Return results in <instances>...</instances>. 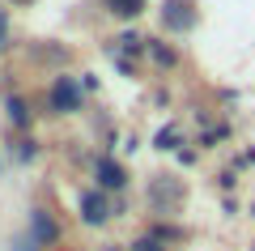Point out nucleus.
Returning a JSON list of instances; mask_svg holds the SVG:
<instances>
[{
	"instance_id": "1",
	"label": "nucleus",
	"mask_w": 255,
	"mask_h": 251,
	"mask_svg": "<svg viewBox=\"0 0 255 251\" xmlns=\"http://www.w3.org/2000/svg\"><path fill=\"white\" fill-rule=\"evenodd\" d=\"M47 107H51L55 115H77V111L85 107V85L73 77V72H60V77H51Z\"/></svg>"
},
{
	"instance_id": "2",
	"label": "nucleus",
	"mask_w": 255,
	"mask_h": 251,
	"mask_svg": "<svg viewBox=\"0 0 255 251\" xmlns=\"http://www.w3.org/2000/svg\"><path fill=\"white\" fill-rule=\"evenodd\" d=\"M200 21L196 0H162V30L166 34H191Z\"/></svg>"
},
{
	"instance_id": "3",
	"label": "nucleus",
	"mask_w": 255,
	"mask_h": 251,
	"mask_svg": "<svg viewBox=\"0 0 255 251\" xmlns=\"http://www.w3.org/2000/svg\"><path fill=\"white\" fill-rule=\"evenodd\" d=\"M94 188H98V192H124L128 188L124 162L111 158V153H98V158H94Z\"/></svg>"
},
{
	"instance_id": "4",
	"label": "nucleus",
	"mask_w": 255,
	"mask_h": 251,
	"mask_svg": "<svg viewBox=\"0 0 255 251\" xmlns=\"http://www.w3.org/2000/svg\"><path fill=\"white\" fill-rule=\"evenodd\" d=\"M77 213H81L85 226H107L111 217H115V205L107 200V192L90 188V192H81V200H77Z\"/></svg>"
},
{
	"instance_id": "5",
	"label": "nucleus",
	"mask_w": 255,
	"mask_h": 251,
	"mask_svg": "<svg viewBox=\"0 0 255 251\" xmlns=\"http://www.w3.org/2000/svg\"><path fill=\"white\" fill-rule=\"evenodd\" d=\"M26 234L38 243V247H55V243H60V222H55L47 209H30V226H26Z\"/></svg>"
},
{
	"instance_id": "6",
	"label": "nucleus",
	"mask_w": 255,
	"mask_h": 251,
	"mask_svg": "<svg viewBox=\"0 0 255 251\" xmlns=\"http://www.w3.org/2000/svg\"><path fill=\"white\" fill-rule=\"evenodd\" d=\"M102 9L111 17H124V21H136L145 13V0H102Z\"/></svg>"
},
{
	"instance_id": "7",
	"label": "nucleus",
	"mask_w": 255,
	"mask_h": 251,
	"mask_svg": "<svg viewBox=\"0 0 255 251\" xmlns=\"http://www.w3.org/2000/svg\"><path fill=\"white\" fill-rule=\"evenodd\" d=\"M4 107H9V124H13V128H30V107H26V98L9 94V98H4Z\"/></svg>"
},
{
	"instance_id": "8",
	"label": "nucleus",
	"mask_w": 255,
	"mask_h": 251,
	"mask_svg": "<svg viewBox=\"0 0 255 251\" xmlns=\"http://www.w3.org/2000/svg\"><path fill=\"white\" fill-rule=\"evenodd\" d=\"M149 55H153V64H157V68H174V64H179V51H174V47L153 43V38H149Z\"/></svg>"
},
{
	"instance_id": "9",
	"label": "nucleus",
	"mask_w": 255,
	"mask_h": 251,
	"mask_svg": "<svg viewBox=\"0 0 255 251\" xmlns=\"http://www.w3.org/2000/svg\"><path fill=\"white\" fill-rule=\"evenodd\" d=\"M115 43L124 47V51H136V55H145V51H149V38H145V34H136V30H124Z\"/></svg>"
},
{
	"instance_id": "10",
	"label": "nucleus",
	"mask_w": 255,
	"mask_h": 251,
	"mask_svg": "<svg viewBox=\"0 0 255 251\" xmlns=\"http://www.w3.org/2000/svg\"><path fill=\"white\" fill-rule=\"evenodd\" d=\"M128 251H170V247H166L157 234H140L136 243H128Z\"/></svg>"
},
{
	"instance_id": "11",
	"label": "nucleus",
	"mask_w": 255,
	"mask_h": 251,
	"mask_svg": "<svg viewBox=\"0 0 255 251\" xmlns=\"http://www.w3.org/2000/svg\"><path fill=\"white\" fill-rule=\"evenodd\" d=\"M38 158V141L34 136H21L17 141V162H34Z\"/></svg>"
},
{
	"instance_id": "12",
	"label": "nucleus",
	"mask_w": 255,
	"mask_h": 251,
	"mask_svg": "<svg viewBox=\"0 0 255 251\" xmlns=\"http://www.w3.org/2000/svg\"><path fill=\"white\" fill-rule=\"evenodd\" d=\"M153 145H157V149H179V128H162Z\"/></svg>"
},
{
	"instance_id": "13",
	"label": "nucleus",
	"mask_w": 255,
	"mask_h": 251,
	"mask_svg": "<svg viewBox=\"0 0 255 251\" xmlns=\"http://www.w3.org/2000/svg\"><path fill=\"white\" fill-rule=\"evenodd\" d=\"M13 251H43V247H38L30 234H17V239H13Z\"/></svg>"
},
{
	"instance_id": "14",
	"label": "nucleus",
	"mask_w": 255,
	"mask_h": 251,
	"mask_svg": "<svg viewBox=\"0 0 255 251\" xmlns=\"http://www.w3.org/2000/svg\"><path fill=\"white\" fill-rule=\"evenodd\" d=\"M4 47H9V13L0 9V51H4Z\"/></svg>"
},
{
	"instance_id": "15",
	"label": "nucleus",
	"mask_w": 255,
	"mask_h": 251,
	"mask_svg": "<svg viewBox=\"0 0 255 251\" xmlns=\"http://www.w3.org/2000/svg\"><path fill=\"white\" fill-rule=\"evenodd\" d=\"M13 4H34V0H13Z\"/></svg>"
},
{
	"instance_id": "16",
	"label": "nucleus",
	"mask_w": 255,
	"mask_h": 251,
	"mask_svg": "<svg viewBox=\"0 0 255 251\" xmlns=\"http://www.w3.org/2000/svg\"><path fill=\"white\" fill-rule=\"evenodd\" d=\"M107 251H124V247H107Z\"/></svg>"
}]
</instances>
